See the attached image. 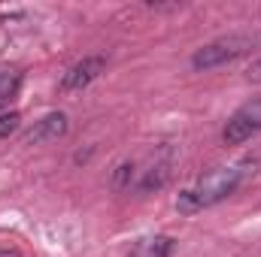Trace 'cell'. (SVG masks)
Wrapping results in <instances>:
<instances>
[{"label": "cell", "mask_w": 261, "mask_h": 257, "mask_svg": "<svg viewBox=\"0 0 261 257\" xmlns=\"http://www.w3.org/2000/svg\"><path fill=\"white\" fill-rule=\"evenodd\" d=\"M249 46H252L249 37H222V40H216V43L197 49L195 55H192V67H195V70L222 67V64H228V61H237L240 55H246Z\"/></svg>", "instance_id": "cell-2"}, {"label": "cell", "mask_w": 261, "mask_h": 257, "mask_svg": "<svg viewBox=\"0 0 261 257\" xmlns=\"http://www.w3.org/2000/svg\"><path fill=\"white\" fill-rule=\"evenodd\" d=\"M255 170H258L255 157H243L240 164H231V167H216V170L203 173L189 191L179 194L176 209L186 212V215H195L200 209H210V206L222 203L225 197H231L249 176H255Z\"/></svg>", "instance_id": "cell-1"}, {"label": "cell", "mask_w": 261, "mask_h": 257, "mask_svg": "<svg viewBox=\"0 0 261 257\" xmlns=\"http://www.w3.org/2000/svg\"><path fill=\"white\" fill-rule=\"evenodd\" d=\"M18 121H21V118H18V112H6V115H0V139H3V136H9L12 130L18 127Z\"/></svg>", "instance_id": "cell-9"}, {"label": "cell", "mask_w": 261, "mask_h": 257, "mask_svg": "<svg viewBox=\"0 0 261 257\" xmlns=\"http://www.w3.org/2000/svg\"><path fill=\"white\" fill-rule=\"evenodd\" d=\"M134 176H137V167H134V164H122V167L116 170V188H130Z\"/></svg>", "instance_id": "cell-8"}, {"label": "cell", "mask_w": 261, "mask_h": 257, "mask_svg": "<svg viewBox=\"0 0 261 257\" xmlns=\"http://www.w3.org/2000/svg\"><path fill=\"white\" fill-rule=\"evenodd\" d=\"M258 130H261V97H255V100L243 103L228 118V124L222 130V139H225V145H240V142L252 139Z\"/></svg>", "instance_id": "cell-3"}, {"label": "cell", "mask_w": 261, "mask_h": 257, "mask_svg": "<svg viewBox=\"0 0 261 257\" xmlns=\"http://www.w3.org/2000/svg\"><path fill=\"white\" fill-rule=\"evenodd\" d=\"M103 67H107V58H100V55H94V58H82L79 64H73L64 73V79H61V85H58L61 94H73V91L88 88V85L103 73Z\"/></svg>", "instance_id": "cell-4"}, {"label": "cell", "mask_w": 261, "mask_h": 257, "mask_svg": "<svg viewBox=\"0 0 261 257\" xmlns=\"http://www.w3.org/2000/svg\"><path fill=\"white\" fill-rule=\"evenodd\" d=\"M170 251H173L170 236H146L130 248L128 257H170Z\"/></svg>", "instance_id": "cell-6"}, {"label": "cell", "mask_w": 261, "mask_h": 257, "mask_svg": "<svg viewBox=\"0 0 261 257\" xmlns=\"http://www.w3.org/2000/svg\"><path fill=\"white\" fill-rule=\"evenodd\" d=\"M18 88H21V73H3L0 76V109H6L18 97Z\"/></svg>", "instance_id": "cell-7"}, {"label": "cell", "mask_w": 261, "mask_h": 257, "mask_svg": "<svg viewBox=\"0 0 261 257\" xmlns=\"http://www.w3.org/2000/svg\"><path fill=\"white\" fill-rule=\"evenodd\" d=\"M0 257H6V254H0Z\"/></svg>", "instance_id": "cell-11"}, {"label": "cell", "mask_w": 261, "mask_h": 257, "mask_svg": "<svg viewBox=\"0 0 261 257\" xmlns=\"http://www.w3.org/2000/svg\"><path fill=\"white\" fill-rule=\"evenodd\" d=\"M249 79H252V82H261V61H255V67L249 70Z\"/></svg>", "instance_id": "cell-10"}, {"label": "cell", "mask_w": 261, "mask_h": 257, "mask_svg": "<svg viewBox=\"0 0 261 257\" xmlns=\"http://www.w3.org/2000/svg\"><path fill=\"white\" fill-rule=\"evenodd\" d=\"M67 133V115L64 112H49L46 118H40L34 127L24 133V142L31 145H40V142H49V139H58Z\"/></svg>", "instance_id": "cell-5"}]
</instances>
